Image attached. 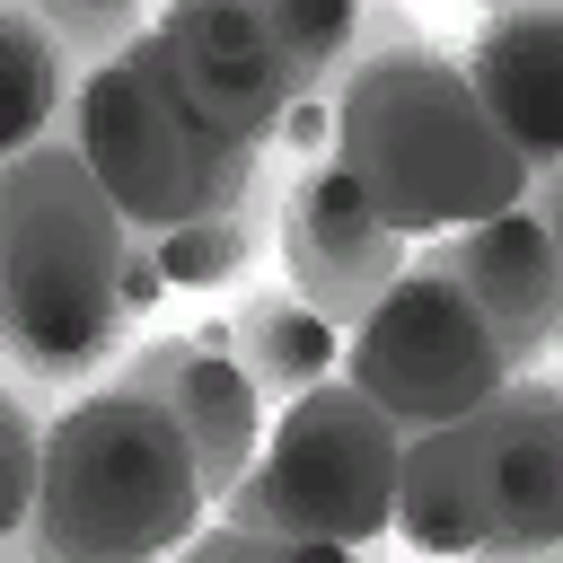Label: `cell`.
Here are the masks:
<instances>
[{
	"mask_svg": "<svg viewBox=\"0 0 563 563\" xmlns=\"http://www.w3.org/2000/svg\"><path fill=\"white\" fill-rule=\"evenodd\" d=\"M123 246L132 220L106 202L88 158L70 150V114L44 150H18L0 167V282H9V387L53 422V405H79L123 352Z\"/></svg>",
	"mask_w": 563,
	"mask_h": 563,
	"instance_id": "obj_1",
	"label": "cell"
},
{
	"mask_svg": "<svg viewBox=\"0 0 563 563\" xmlns=\"http://www.w3.org/2000/svg\"><path fill=\"white\" fill-rule=\"evenodd\" d=\"M334 106V132H325V158L352 176V194L396 229V238H422V229H466V220H493L519 202V158L501 150V132L484 123L466 70L422 35V44H396L378 62H352L334 70L325 88Z\"/></svg>",
	"mask_w": 563,
	"mask_h": 563,
	"instance_id": "obj_2",
	"label": "cell"
},
{
	"mask_svg": "<svg viewBox=\"0 0 563 563\" xmlns=\"http://www.w3.org/2000/svg\"><path fill=\"white\" fill-rule=\"evenodd\" d=\"M422 554H537L563 537V396L510 378L396 457V519Z\"/></svg>",
	"mask_w": 563,
	"mask_h": 563,
	"instance_id": "obj_3",
	"label": "cell"
},
{
	"mask_svg": "<svg viewBox=\"0 0 563 563\" xmlns=\"http://www.w3.org/2000/svg\"><path fill=\"white\" fill-rule=\"evenodd\" d=\"M202 510V475L185 431L114 387H88L44 431V493L35 528L9 554H70V563H141L158 545H185Z\"/></svg>",
	"mask_w": 563,
	"mask_h": 563,
	"instance_id": "obj_4",
	"label": "cell"
},
{
	"mask_svg": "<svg viewBox=\"0 0 563 563\" xmlns=\"http://www.w3.org/2000/svg\"><path fill=\"white\" fill-rule=\"evenodd\" d=\"M70 150L88 158V176L106 185V202H114L141 238H167V229H194V220L229 211V202L255 185V158H264V150L211 132V123L185 106L158 26H150L141 44H123L106 70L79 79Z\"/></svg>",
	"mask_w": 563,
	"mask_h": 563,
	"instance_id": "obj_5",
	"label": "cell"
},
{
	"mask_svg": "<svg viewBox=\"0 0 563 563\" xmlns=\"http://www.w3.org/2000/svg\"><path fill=\"white\" fill-rule=\"evenodd\" d=\"M396 457L405 431L352 378H317L282 405L255 466L220 493V519L273 545H369L396 519Z\"/></svg>",
	"mask_w": 563,
	"mask_h": 563,
	"instance_id": "obj_6",
	"label": "cell"
},
{
	"mask_svg": "<svg viewBox=\"0 0 563 563\" xmlns=\"http://www.w3.org/2000/svg\"><path fill=\"white\" fill-rule=\"evenodd\" d=\"M343 378L413 440L431 422L475 413L484 396H501L519 369L501 361V343L484 334V317L466 308V290L449 273H431L422 255H405V273L387 282V299L352 325Z\"/></svg>",
	"mask_w": 563,
	"mask_h": 563,
	"instance_id": "obj_7",
	"label": "cell"
},
{
	"mask_svg": "<svg viewBox=\"0 0 563 563\" xmlns=\"http://www.w3.org/2000/svg\"><path fill=\"white\" fill-rule=\"evenodd\" d=\"M282 264H290V290L334 334H352L387 299V282L405 273V238L352 194V176L325 150H299L290 194H282Z\"/></svg>",
	"mask_w": 563,
	"mask_h": 563,
	"instance_id": "obj_8",
	"label": "cell"
},
{
	"mask_svg": "<svg viewBox=\"0 0 563 563\" xmlns=\"http://www.w3.org/2000/svg\"><path fill=\"white\" fill-rule=\"evenodd\" d=\"M158 44H167V70H176L185 106L211 132L246 141V150H264L282 132V114L299 106V79H290L282 44H273V18L255 0H176L158 18Z\"/></svg>",
	"mask_w": 563,
	"mask_h": 563,
	"instance_id": "obj_9",
	"label": "cell"
},
{
	"mask_svg": "<svg viewBox=\"0 0 563 563\" xmlns=\"http://www.w3.org/2000/svg\"><path fill=\"white\" fill-rule=\"evenodd\" d=\"M97 387L158 405V413L185 431L194 475H202V501H211V493H229V484L255 466V449H264V405H255V387L238 378V361L220 352V325L132 343V352H123Z\"/></svg>",
	"mask_w": 563,
	"mask_h": 563,
	"instance_id": "obj_10",
	"label": "cell"
},
{
	"mask_svg": "<svg viewBox=\"0 0 563 563\" xmlns=\"http://www.w3.org/2000/svg\"><path fill=\"white\" fill-rule=\"evenodd\" d=\"M422 264L466 290V308L484 317V334L501 343L510 369H528V361L554 343V317H563V255H554V229H537V220H519V211H493V220L440 229V238L422 246Z\"/></svg>",
	"mask_w": 563,
	"mask_h": 563,
	"instance_id": "obj_11",
	"label": "cell"
},
{
	"mask_svg": "<svg viewBox=\"0 0 563 563\" xmlns=\"http://www.w3.org/2000/svg\"><path fill=\"white\" fill-rule=\"evenodd\" d=\"M484 123L501 132V150L519 158V176H545L563 158V114H554V79H563V18L554 9H501L475 26V53L457 62Z\"/></svg>",
	"mask_w": 563,
	"mask_h": 563,
	"instance_id": "obj_12",
	"label": "cell"
},
{
	"mask_svg": "<svg viewBox=\"0 0 563 563\" xmlns=\"http://www.w3.org/2000/svg\"><path fill=\"white\" fill-rule=\"evenodd\" d=\"M220 352L238 361V378L255 387V405H290V396H308V387L334 369L343 334L282 282V290H246V299L220 317Z\"/></svg>",
	"mask_w": 563,
	"mask_h": 563,
	"instance_id": "obj_13",
	"label": "cell"
},
{
	"mask_svg": "<svg viewBox=\"0 0 563 563\" xmlns=\"http://www.w3.org/2000/svg\"><path fill=\"white\" fill-rule=\"evenodd\" d=\"M290 141L273 132L264 141V158H255V185L229 202V211H211V220H194V229H167V238H150L158 246V273H167V290H220V282H238L273 238H282V194H290Z\"/></svg>",
	"mask_w": 563,
	"mask_h": 563,
	"instance_id": "obj_14",
	"label": "cell"
},
{
	"mask_svg": "<svg viewBox=\"0 0 563 563\" xmlns=\"http://www.w3.org/2000/svg\"><path fill=\"white\" fill-rule=\"evenodd\" d=\"M264 18H273V44H282V62H290V79H299V106H308V97H325L334 70L352 62L369 0H317V9H308V0H264Z\"/></svg>",
	"mask_w": 563,
	"mask_h": 563,
	"instance_id": "obj_15",
	"label": "cell"
},
{
	"mask_svg": "<svg viewBox=\"0 0 563 563\" xmlns=\"http://www.w3.org/2000/svg\"><path fill=\"white\" fill-rule=\"evenodd\" d=\"M9 26V53H18V123H9V158L18 150H44L53 141V123H62V44H53V26H44V9H9L0 18Z\"/></svg>",
	"mask_w": 563,
	"mask_h": 563,
	"instance_id": "obj_16",
	"label": "cell"
},
{
	"mask_svg": "<svg viewBox=\"0 0 563 563\" xmlns=\"http://www.w3.org/2000/svg\"><path fill=\"white\" fill-rule=\"evenodd\" d=\"M44 413L9 387L0 396V537L18 545L26 528H35V493H44Z\"/></svg>",
	"mask_w": 563,
	"mask_h": 563,
	"instance_id": "obj_17",
	"label": "cell"
},
{
	"mask_svg": "<svg viewBox=\"0 0 563 563\" xmlns=\"http://www.w3.org/2000/svg\"><path fill=\"white\" fill-rule=\"evenodd\" d=\"M44 26H53V44H62L70 70H106L123 44L150 35L132 0H44Z\"/></svg>",
	"mask_w": 563,
	"mask_h": 563,
	"instance_id": "obj_18",
	"label": "cell"
},
{
	"mask_svg": "<svg viewBox=\"0 0 563 563\" xmlns=\"http://www.w3.org/2000/svg\"><path fill=\"white\" fill-rule=\"evenodd\" d=\"M167 299V273H158V246L132 229V246H123V317L141 325V308H158Z\"/></svg>",
	"mask_w": 563,
	"mask_h": 563,
	"instance_id": "obj_19",
	"label": "cell"
}]
</instances>
